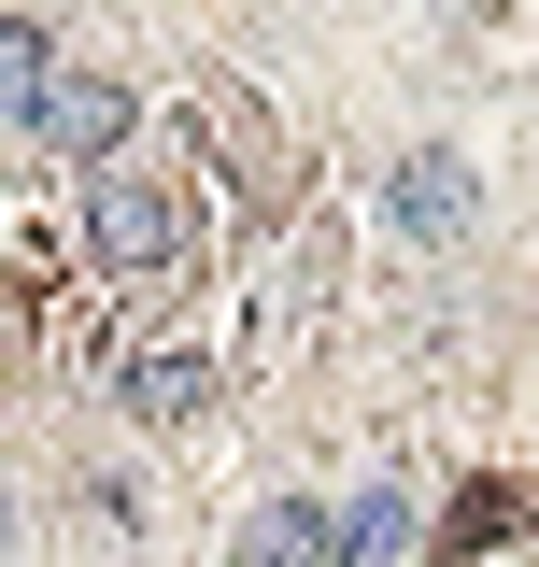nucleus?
<instances>
[{
    "label": "nucleus",
    "instance_id": "obj_1",
    "mask_svg": "<svg viewBox=\"0 0 539 567\" xmlns=\"http://www.w3.org/2000/svg\"><path fill=\"white\" fill-rule=\"evenodd\" d=\"M85 241H100V284H114V298H156V284L185 270V213H171V185H156L142 156H100Z\"/></svg>",
    "mask_w": 539,
    "mask_h": 567
},
{
    "label": "nucleus",
    "instance_id": "obj_2",
    "mask_svg": "<svg viewBox=\"0 0 539 567\" xmlns=\"http://www.w3.org/2000/svg\"><path fill=\"white\" fill-rule=\"evenodd\" d=\"M43 156H85V171H100V156H129V85H114V71H58V100H43Z\"/></svg>",
    "mask_w": 539,
    "mask_h": 567
},
{
    "label": "nucleus",
    "instance_id": "obj_3",
    "mask_svg": "<svg viewBox=\"0 0 539 567\" xmlns=\"http://www.w3.org/2000/svg\"><path fill=\"white\" fill-rule=\"evenodd\" d=\"M384 213H398L411 241H455V227H469V156H440V142L398 156V171H384Z\"/></svg>",
    "mask_w": 539,
    "mask_h": 567
},
{
    "label": "nucleus",
    "instance_id": "obj_4",
    "mask_svg": "<svg viewBox=\"0 0 539 567\" xmlns=\"http://www.w3.org/2000/svg\"><path fill=\"white\" fill-rule=\"evenodd\" d=\"M539 525V483H497V468H482L469 496H455V511H440V554H482V539H526Z\"/></svg>",
    "mask_w": 539,
    "mask_h": 567
},
{
    "label": "nucleus",
    "instance_id": "obj_5",
    "mask_svg": "<svg viewBox=\"0 0 539 567\" xmlns=\"http://www.w3.org/2000/svg\"><path fill=\"white\" fill-rule=\"evenodd\" d=\"M43 100H58V43L0 14V128H43Z\"/></svg>",
    "mask_w": 539,
    "mask_h": 567
},
{
    "label": "nucleus",
    "instance_id": "obj_6",
    "mask_svg": "<svg viewBox=\"0 0 539 567\" xmlns=\"http://www.w3.org/2000/svg\"><path fill=\"white\" fill-rule=\"evenodd\" d=\"M114 398H129L142 425H171V412H200V398H213V369H200V354H129Z\"/></svg>",
    "mask_w": 539,
    "mask_h": 567
},
{
    "label": "nucleus",
    "instance_id": "obj_7",
    "mask_svg": "<svg viewBox=\"0 0 539 567\" xmlns=\"http://www.w3.org/2000/svg\"><path fill=\"white\" fill-rule=\"evenodd\" d=\"M340 554H411V496H398V483L340 496Z\"/></svg>",
    "mask_w": 539,
    "mask_h": 567
},
{
    "label": "nucleus",
    "instance_id": "obj_8",
    "mask_svg": "<svg viewBox=\"0 0 539 567\" xmlns=\"http://www.w3.org/2000/svg\"><path fill=\"white\" fill-rule=\"evenodd\" d=\"M340 554V511H270L256 525V567H327Z\"/></svg>",
    "mask_w": 539,
    "mask_h": 567
},
{
    "label": "nucleus",
    "instance_id": "obj_9",
    "mask_svg": "<svg viewBox=\"0 0 539 567\" xmlns=\"http://www.w3.org/2000/svg\"><path fill=\"white\" fill-rule=\"evenodd\" d=\"M0 554H14V496H0Z\"/></svg>",
    "mask_w": 539,
    "mask_h": 567
}]
</instances>
